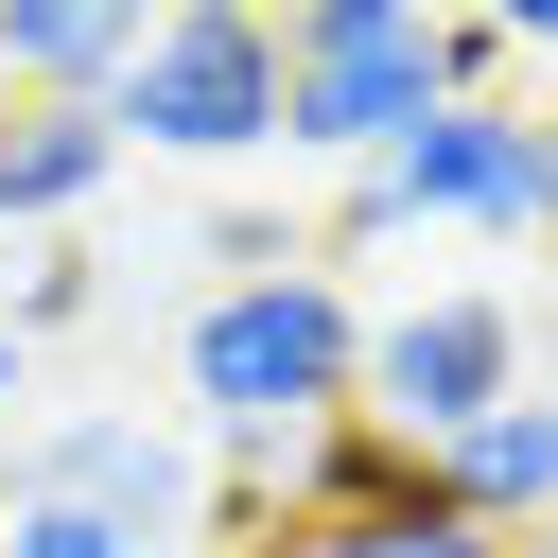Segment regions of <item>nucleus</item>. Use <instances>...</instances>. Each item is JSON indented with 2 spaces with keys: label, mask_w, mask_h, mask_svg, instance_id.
I'll return each mask as SVG.
<instances>
[{
  "label": "nucleus",
  "mask_w": 558,
  "mask_h": 558,
  "mask_svg": "<svg viewBox=\"0 0 558 558\" xmlns=\"http://www.w3.org/2000/svg\"><path fill=\"white\" fill-rule=\"evenodd\" d=\"M436 105H453L436 0H296V17H279V157L366 174V157H401Z\"/></svg>",
  "instance_id": "2"
},
{
  "label": "nucleus",
  "mask_w": 558,
  "mask_h": 558,
  "mask_svg": "<svg viewBox=\"0 0 558 558\" xmlns=\"http://www.w3.org/2000/svg\"><path fill=\"white\" fill-rule=\"evenodd\" d=\"M523 384H541V331H523V296H488V279H436V296L366 314V418H384L401 453H453V436L506 418Z\"/></svg>",
  "instance_id": "5"
},
{
  "label": "nucleus",
  "mask_w": 558,
  "mask_h": 558,
  "mask_svg": "<svg viewBox=\"0 0 558 558\" xmlns=\"http://www.w3.org/2000/svg\"><path fill=\"white\" fill-rule=\"evenodd\" d=\"M174 384H192V436H209V488L262 506L331 418H366V314L314 279V262H262L227 296H192L174 331Z\"/></svg>",
  "instance_id": "1"
},
{
  "label": "nucleus",
  "mask_w": 558,
  "mask_h": 558,
  "mask_svg": "<svg viewBox=\"0 0 558 558\" xmlns=\"http://www.w3.org/2000/svg\"><path fill=\"white\" fill-rule=\"evenodd\" d=\"M17 366H35V349H17V331H0V401H17Z\"/></svg>",
  "instance_id": "12"
},
{
  "label": "nucleus",
  "mask_w": 558,
  "mask_h": 558,
  "mask_svg": "<svg viewBox=\"0 0 558 558\" xmlns=\"http://www.w3.org/2000/svg\"><path fill=\"white\" fill-rule=\"evenodd\" d=\"M541 140H558V105H541Z\"/></svg>",
  "instance_id": "14"
},
{
  "label": "nucleus",
  "mask_w": 558,
  "mask_h": 558,
  "mask_svg": "<svg viewBox=\"0 0 558 558\" xmlns=\"http://www.w3.org/2000/svg\"><path fill=\"white\" fill-rule=\"evenodd\" d=\"M523 558H558V541H523Z\"/></svg>",
  "instance_id": "13"
},
{
  "label": "nucleus",
  "mask_w": 558,
  "mask_h": 558,
  "mask_svg": "<svg viewBox=\"0 0 558 558\" xmlns=\"http://www.w3.org/2000/svg\"><path fill=\"white\" fill-rule=\"evenodd\" d=\"M87 296H105V262H87V244H35V262H17V296H0V331L35 349V331H70Z\"/></svg>",
  "instance_id": "10"
},
{
  "label": "nucleus",
  "mask_w": 558,
  "mask_h": 558,
  "mask_svg": "<svg viewBox=\"0 0 558 558\" xmlns=\"http://www.w3.org/2000/svg\"><path fill=\"white\" fill-rule=\"evenodd\" d=\"M140 70V0H0V105H105Z\"/></svg>",
  "instance_id": "7"
},
{
  "label": "nucleus",
  "mask_w": 558,
  "mask_h": 558,
  "mask_svg": "<svg viewBox=\"0 0 558 558\" xmlns=\"http://www.w3.org/2000/svg\"><path fill=\"white\" fill-rule=\"evenodd\" d=\"M17 488H35V506H87V523H122L140 558L209 541V506H227V488H209V436H192V418H140V401L17 436Z\"/></svg>",
  "instance_id": "6"
},
{
  "label": "nucleus",
  "mask_w": 558,
  "mask_h": 558,
  "mask_svg": "<svg viewBox=\"0 0 558 558\" xmlns=\"http://www.w3.org/2000/svg\"><path fill=\"white\" fill-rule=\"evenodd\" d=\"M384 558H523V541H488V523H418V541H384Z\"/></svg>",
  "instance_id": "11"
},
{
  "label": "nucleus",
  "mask_w": 558,
  "mask_h": 558,
  "mask_svg": "<svg viewBox=\"0 0 558 558\" xmlns=\"http://www.w3.org/2000/svg\"><path fill=\"white\" fill-rule=\"evenodd\" d=\"M105 174H122V122H105V105H0V227L70 244Z\"/></svg>",
  "instance_id": "8"
},
{
  "label": "nucleus",
  "mask_w": 558,
  "mask_h": 558,
  "mask_svg": "<svg viewBox=\"0 0 558 558\" xmlns=\"http://www.w3.org/2000/svg\"><path fill=\"white\" fill-rule=\"evenodd\" d=\"M349 244H401V227H471V244H541L558 227V140H541V105H436L401 157H366L349 174V209H331Z\"/></svg>",
  "instance_id": "4"
},
{
  "label": "nucleus",
  "mask_w": 558,
  "mask_h": 558,
  "mask_svg": "<svg viewBox=\"0 0 558 558\" xmlns=\"http://www.w3.org/2000/svg\"><path fill=\"white\" fill-rule=\"evenodd\" d=\"M105 122H122V157H192V174L279 157V17L262 0H157Z\"/></svg>",
  "instance_id": "3"
},
{
  "label": "nucleus",
  "mask_w": 558,
  "mask_h": 558,
  "mask_svg": "<svg viewBox=\"0 0 558 558\" xmlns=\"http://www.w3.org/2000/svg\"><path fill=\"white\" fill-rule=\"evenodd\" d=\"M436 488H453L488 541H558V384H523L506 418H471V436L436 453Z\"/></svg>",
  "instance_id": "9"
}]
</instances>
